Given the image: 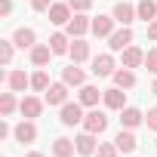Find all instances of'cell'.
<instances>
[{"label": "cell", "instance_id": "1", "mask_svg": "<svg viewBox=\"0 0 157 157\" xmlns=\"http://www.w3.org/2000/svg\"><path fill=\"white\" fill-rule=\"evenodd\" d=\"M83 105L80 102H65L59 108V123L62 126H83Z\"/></svg>", "mask_w": 157, "mask_h": 157}, {"label": "cell", "instance_id": "2", "mask_svg": "<svg viewBox=\"0 0 157 157\" xmlns=\"http://www.w3.org/2000/svg\"><path fill=\"white\" fill-rule=\"evenodd\" d=\"M132 40H136V34H132V25H120L111 37H108V46H111V52H123L126 46H132Z\"/></svg>", "mask_w": 157, "mask_h": 157}, {"label": "cell", "instance_id": "3", "mask_svg": "<svg viewBox=\"0 0 157 157\" xmlns=\"http://www.w3.org/2000/svg\"><path fill=\"white\" fill-rule=\"evenodd\" d=\"M83 129H86V132H93V136H102V132L108 129V114H105V111H99V108H90V111H86V117H83Z\"/></svg>", "mask_w": 157, "mask_h": 157}, {"label": "cell", "instance_id": "4", "mask_svg": "<svg viewBox=\"0 0 157 157\" xmlns=\"http://www.w3.org/2000/svg\"><path fill=\"white\" fill-rule=\"evenodd\" d=\"M90 28H93V19H90L86 13H74L71 22L65 25V34H68V37H83Z\"/></svg>", "mask_w": 157, "mask_h": 157}, {"label": "cell", "instance_id": "5", "mask_svg": "<svg viewBox=\"0 0 157 157\" xmlns=\"http://www.w3.org/2000/svg\"><path fill=\"white\" fill-rule=\"evenodd\" d=\"M68 90H71V86H68L65 80H59V83H52V86L43 93V102L52 105V108H62V105L68 102Z\"/></svg>", "mask_w": 157, "mask_h": 157}, {"label": "cell", "instance_id": "6", "mask_svg": "<svg viewBox=\"0 0 157 157\" xmlns=\"http://www.w3.org/2000/svg\"><path fill=\"white\" fill-rule=\"evenodd\" d=\"M13 139L19 142V145H31V142H37V126H34V120H22V123H16L13 126Z\"/></svg>", "mask_w": 157, "mask_h": 157}, {"label": "cell", "instance_id": "7", "mask_svg": "<svg viewBox=\"0 0 157 157\" xmlns=\"http://www.w3.org/2000/svg\"><path fill=\"white\" fill-rule=\"evenodd\" d=\"M114 71H117V65H114V56L111 52H99L93 59V74L96 77H111Z\"/></svg>", "mask_w": 157, "mask_h": 157}, {"label": "cell", "instance_id": "8", "mask_svg": "<svg viewBox=\"0 0 157 157\" xmlns=\"http://www.w3.org/2000/svg\"><path fill=\"white\" fill-rule=\"evenodd\" d=\"M102 102H105V108H108V111H123V108H126V90L111 86V90H105Z\"/></svg>", "mask_w": 157, "mask_h": 157}, {"label": "cell", "instance_id": "9", "mask_svg": "<svg viewBox=\"0 0 157 157\" xmlns=\"http://www.w3.org/2000/svg\"><path fill=\"white\" fill-rule=\"evenodd\" d=\"M102 96H105V90H99V86H93V83H83L77 102H80L83 108H99V99H102Z\"/></svg>", "mask_w": 157, "mask_h": 157}, {"label": "cell", "instance_id": "10", "mask_svg": "<svg viewBox=\"0 0 157 157\" xmlns=\"http://www.w3.org/2000/svg\"><path fill=\"white\" fill-rule=\"evenodd\" d=\"M114 145H117V151H120V154H132V151L139 148V139H136V132H132V129H123V126H120V132L114 136Z\"/></svg>", "mask_w": 157, "mask_h": 157}, {"label": "cell", "instance_id": "11", "mask_svg": "<svg viewBox=\"0 0 157 157\" xmlns=\"http://www.w3.org/2000/svg\"><path fill=\"white\" fill-rule=\"evenodd\" d=\"M111 16L117 19V25H132V22L139 19V16H136V6H132V3H126V0H120V3H114Z\"/></svg>", "mask_w": 157, "mask_h": 157}, {"label": "cell", "instance_id": "12", "mask_svg": "<svg viewBox=\"0 0 157 157\" xmlns=\"http://www.w3.org/2000/svg\"><path fill=\"white\" fill-rule=\"evenodd\" d=\"M114 25H117V19H114V16H96V19H93V28H90V31H93L96 37H111V34L117 31Z\"/></svg>", "mask_w": 157, "mask_h": 157}, {"label": "cell", "instance_id": "13", "mask_svg": "<svg viewBox=\"0 0 157 157\" xmlns=\"http://www.w3.org/2000/svg\"><path fill=\"white\" fill-rule=\"evenodd\" d=\"M19 114H22V117H28V120H34V117H40V114H43V102H40L37 96H25V99L19 102Z\"/></svg>", "mask_w": 157, "mask_h": 157}, {"label": "cell", "instance_id": "14", "mask_svg": "<svg viewBox=\"0 0 157 157\" xmlns=\"http://www.w3.org/2000/svg\"><path fill=\"white\" fill-rule=\"evenodd\" d=\"M68 56H71L74 65H83V62L90 59V43H86L83 37H71V49H68Z\"/></svg>", "mask_w": 157, "mask_h": 157}, {"label": "cell", "instance_id": "15", "mask_svg": "<svg viewBox=\"0 0 157 157\" xmlns=\"http://www.w3.org/2000/svg\"><path fill=\"white\" fill-rule=\"evenodd\" d=\"M111 80H114V86H120V90H132L136 83H139V77H136V71L132 68H117L114 74H111Z\"/></svg>", "mask_w": 157, "mask_h": 157}, {"label": "cell", "instance_id": "16", "mask_svg": "<svg viewBox=\"0 0 157 157\" xmlns=\"http://www.w3.org/2000/svg\"><path fill=\"white\" fill-rule=\"evenodd\" d=\"M62 80L68 83V86H77V90H80L83 83H86V74H83V68L80 65H68V68H62Z\"/></svg>", "mask_w": 157, "mask_h": 157}, {"label": "cell", "instance_id": "17", "mask_svg": "<svg viewBox=\"0 0 157 157\" xmlns=\"http://www.w3.org/2000/svg\"><path fill=\"white\" fill-rule=\"evenodd\" d=\"M46 16H49V22H52V25H68V22H71V16H74V10L68 6V0H65V3H52Z\"/></svg>", "mask_w": 157, "mask_h": 157}, {"label": "cell", "instance_id": "18", "mask_svg": "<svg viewBox=\"0 0 157 157\" xmlns=\"http://www.w3.org/2000/svg\"><path fill=\"white\" fill-rule=\"evenodd\" d=\"M142 123H145V114H142L139 108L126 105V108L120 111V126H123V129H136V126H142Z\"/></svg>", "mask_w": 157, "mask_h": 157}, {"label": "cell", "instance_id": "19", "mask_svg": "<svg viewBox=\"0 0 157 157\" xmlns=\"http://www.w3.org/2000/svg\"><path fill=\"white\" fill-rule=\"evenodd\" d=\"M13 43H16L19 49H34V46H37V31H34V28H19V31L13 34Z\"/></svg>", "mask_w": 157, "mask_h": 157}, {"label": "cell", "instance_id": "20", "mask_svg": "<svg viewBox=\"0 0 157 157\" xmlns=\"http://www.w3.org/2000/svg\"><path fill=\"white\" fill-rule=\"evenodd\" d=\"M120 65H123V68H142V65H145V52H142L139 46H126V49L120 52Z\"/></svg>", "mask_w": 157, "mask_h": 157}, {"label": "cell", "instance_id": "21", "mask_svg": "<svg viewBox=\"0 0 157 157\" xmlns=\"http://www.w3.org/2000/svg\"><path fill=\"white\" fill-rule=\"evenodd\" d=\"M6 86H10L13 93H25V90L31 86V77H28L25 71H19V68H16V71H10V74H6Z\"/></svg>", "mask_w": 157, "mask_h": 157}, {"label": "cell", "instance_id": "22", "mask_svg": "<svg viewBox=\"0 0 157 157\" xmlns=\"http://www.w3.org/2000/svg\"><path fill=\"white\" fill-rule=\"evenodd\" d=\"M74 145H77V154H83V157H93V154H96V148H99V145H96V136H93V132H86V129L74 139Z\"/></svg>", "mask_w": 157, "mask_h": 157}, {"label": "cell", "instance_id": "23", "mask_svg": "<svg viewBox=\"0 0 157 157\" xmlns=\"http://www.w3.org/2000/svg\"><path fill=\"white\" fill-rule=\"evenodd\" d=\"M31 52V65L34 68H46L49 65V59H52V49H49V43H37L34 49H28Z\"/></svg>", "mask_w": 157, "mask_h": 157}, {"label": "cell", "instance_id": "24", "mask_svg": "<svg viewBox=\"0 0 157 157\" xmlns=\"http://www.w3.org/2000/svg\"><path fill=\"white\" fill-rule=\"evenodd\" d=\"M77 154V145H74V139H68V136H59L56 142H52V157H74Z\"/></svg>", "mask_w": 157, "mask_h": 157}, {"label": "cell", "instance_id": "25", "mask_svg": "<svg viewBox=\"0 0 157 157\" xmlns=\"http://www.w3.org/2000/svg\"><path fill=\"white\" fill-rule=\"evenodd\" d=\"M136 16H139V22H154L157 19V0H139L136 3Z\"/></svg>", "mask_w": 157, "mask_h": 157}, {"label": "cell", "instance_id": "26", "mask_svg": "<svg viewBox=\"0 0 157 157\" xmlns=\"http://www.w3.org/2000/svg\"><path fill=\"white\" fill-rule=\"evenodd\" d=\"M49 49H52V56H68V49H71V37L62 34V31H56V34L49 37Z\"/></svg>", "mask_w": 157, "mask_h": 157}, {"label": "cell", "instance_id": "27", "mask_svg": "<svg viewBox=\"0 0 157 157\" xmlns=\"http://www.w3.org/2000/svg\"><path fill=\"white\" fill-rule=\"evenodd\" d=\"M16 108H19V99H16V93H13V90L0 96V117H13V114H16Z\"/></svg>", "mask_w": 157, "mask_h": 157}, {"label": "cell", "instance_id": "28", "mask_svg": "<svg viewBox=\"0 0 157 157\" xmlns=\"http://www.w3.org/2000/svg\"><path fill=\"white\" fill-rule=\"evenodd\" d=\"M49 86H52V83H49V74H46L43 68H37V71L31 74V90H34V93H46Z\"/></svg>", "mask_w": 157, "mask_h": 157}, {"label": "cell", "instance_id": "29", "mask_svg": "<svg viewBox=\"0 0 157 157\" xmlns=\"http://www.w3.org/2000/svg\"><path fill=\"white\" fill-rule=\"evenodd\" d=\"M117 154H120V151H117L114 142H99V148H96L93 157H117Z\"/></svg>", "mask_w": 157, "mask_h": 157}, {"label": "cell", "instance_id": "30", "mask_svg": "<svg viewBox=\"0 0 157 157\" xmlns=\"http://www.w3.org/2000/svg\"><path fill=\"white\" fill-rule=\"evenodd\" d=\"M13 40H0V62H3V65H10L13 62Z\"/></svg>", "mask_w": 157, "mask_h": 157}, {"label": "cell", "instance_id": "31", "mask_svg": "<svg viewBox=\"0 0 157 157\" xmlns=\"http://www.w3.org/2000/svg\"><path fill=\"white\" fill-rule=\"evenodd\" d=\"M68 6H71L74 13H90V10H93V0H68Z\"/></svg>", "mask_w": 157, "mask_h": 157}, {"label": "cell", "instance_id": "32", "mask_svg": "<svg viewBox=\"0 0 157 157\" xmlns=\"http://www.w3.org/2000/svg\"><path fill=\"white\" fill-rule=\"evenodd\" d=\"M145 68L157 77V49H148V52H145Z\"/></svg>", "mask_w": 157, "mask_h": 157}, {"label": "cell", "instance_id": "33", "mask_svg": "<svg viewBox=\"0 0 157 157\" xmlns=\"http://www.w3.org/2000/svg\"><path fill=\"white\" fill-rule=\"evenodd\" d=\"M145 126H148L151 132H157V108H148V114H145Z\"/></svg>", "mask_w": 157, "mask_h": 157}, {"label": "cell", "instance_id": "34", "mask_svg": "<svg viewBox=\"0 0 157 157\" xmlns=\"http://www.w3.org/2000/svg\"><path fill=\"white\" fill-rule=\"evenodd\" d=\"M49 6H52V0H31L34 13H49Z\"/></svg>", "mask_w": 157, "mask_h": 157}, {"label": "cell", "instance_id": "35", "mask_svg": "<svg viewBox=\"0 0 157 157\" xmlns=\"http://www.w3.org/2000/svg\"><path fill=\"white\" fill-rule=\"evenodd\" d=\"M0 16H13V0H0Z\"/></svg>", "mask_w": 157, "mask_h": 157}, {"label": "cell", "instance_id": "36", "mask_svg": "<svg viewBox=\"0 0 157 157\" xmlns=\"http://www.w3.org/2000/svg\"><path fill=\"white\" fill-rule=\"evenodd\" d=\"M10 136H13V126L6 120H0V139H10Z\"/></svg>", "mask_w": 157, "mask_h": 157}, {"label": "cell", "instance_id": "37", "mask_svg": "<svg viewBox=\"0 0 157 157\" xmlns=\"http://www.w3.org/2000/svg\"><path fill=\"white\" fill-rule=\"evenodd\" d=\"M148 40H157V19L148 22Z\"/></svg>", "mask_w": 157, "mask_h": 157}, {"label": "cell", "instance_id": "38", "mask_svg": "<svg viewBox=\"0 0 157 157\" xmlns=\"http://www.w3.org/2000/svg\"><path fill=\"white\" fill-rule=\"evenodd\" d=\"M25 157H46V154H40V151H28Z\"/></svg>", "mask_w": 157, "mask_h": 157}, {"label": "cell", "instance_id": "39", "mask_svg": "<svg viewBox=\"0 0 157 157\" xmlns=\"http://www.w3.org/2000/svg\"><path fill=\"white\" fill-rule=\"evenodd\" d=\"M151 93H154V96H157V77H154V86H151Z\"/></svg>", "mask_w": 157, "mask_h": 157}, {"label": "cell", "instance_id": "40", "mask_svg": "<svg viewBox=\"0 0 157 157\" xmlns=\"http://www.w3.org/2000/svg\"><path fill=\"white\" fill-rule=\"evenodd\" d=\"M154 148H157V142H154Z\"/></svg>", "mask_w": 157, "mask_h": 157}]
</instances>
